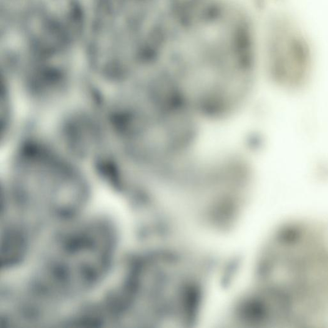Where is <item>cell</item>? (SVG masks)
<instances>
[{
	"label": "cell",
	"instance_id": "6da1fadb",
	"mask_svg": "<svg viewBox=\"0 0 328 328\" xmlns=\"http://www.w3.org/2000/svg\"><path fill=\"white\" fill-rule=\"evenodd\" d=\"M260 265L259 321L283 328L328 327V226L283 225Z\"/></svg>",
	"mask_w": 328,
	"mask_h": 328
},
{
	"label": "cell",
	"instance_id": "7a4b0ae2",
	"mask_svg": "<svg viewBox=\"0 0 328 328\" xmlns=\"http://www.w3.org/2000/svg\"><path fill=\"white\" fill-rule=\"evenodd\" d=\"M247 27L226 12L203 11L184 21L170 42L172 76L190 96L230 101L248 93L254 55Z\"/></svg>",
	"mask_w": 328,
	"mask_h": 328
},
{
	"label": "cell",
	"instance_id": "3957f363",
	"mask_svg": "<svg viewBox=\"0 0 328 328\" xmlns=\"http://www.w3.org/2000/svg\"><path fill=\"white\" fill-rule=\"evenodd\" d=\"M269 41V70L273 80L287 89L305 86L311 60L302 37L291 26L279 21L272 27Z\"/></svg>",
	"mask_w": 328,
	"mask_h": 328
},
{
	"label": "cell",
	"instance_id": "277c9868",
	"mask_svg": "<svg viewBox=\"0 0 328 328\" xmlns=\"http://www.w3.org/2000/svg\"><path fill=\"white\" fill-rule=\"evenodd\" d=\"M153 78H154V76H153ZM152 82H153V79H152ZM151 87H152V86H151ZM150 91H151V89H150ZM149 94H150V92H149Z\"/></svg>",
	"mask_w": 328,
	"mask_h": 328
}]
</instances>
